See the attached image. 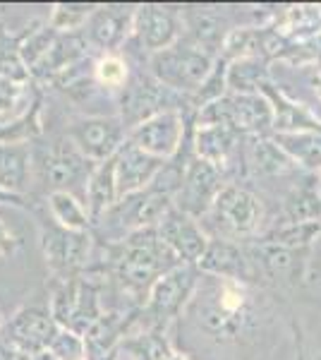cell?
<instances>
[{
  "label": "cell",
  "mask_w": 321,
  "mask_h": 360,
  "mask_svg": "<svg viewBox=\"0 0 321 360\" xmlns=\"http://www.w3.org/2000/svg\"><path fill=\"white\" fill-rule=\"evenodd\" d=\"M108 259L101 266V274L120 283L125 293L134 298H147L154 283L178 264V255L159 238L156 229H142L127 236L125 240L106 245Z\"/></svg>",
  "instance_id": "cell-1"
},
{
  "label": "cell",
  "mask_w": 321,
  "mask_h": 360,
  "mask_svg": "<svg viewBox=\"0 0 321 360\" xmlns=\"http://www.w3.org/2000/svg\"><path fill=\"white\" fill-rule=\"evenodd\" d=\"M32 168L51 193H70L84 202L86 183L96 164L86 159L77 144L65 135L44 147L32 149Z\"/></svg>",
  "instance_id": "cell-2"
},
{
  "label": "cell",
  "mask_w": 321,
  "mask_h": 360,
  "mask_svg": "<svg viewBox=\"0 0 321 360\" xmlns=\"http://www.w3.org/2000/svg\"><path fill=\"white\" fill-rule=\"evenodd\" d=\"M151 75L178 94L195 96L214 72V53L204 51L192 39H178L171 49L149 58Z\"/></svg>",
  "instance_id": "cell-3"
},
{
  "label": "cell",
  "mask_w": 321,
  "mask_h": 360,
  "mask_svg": "<svg viewBox=\"0 0 321 360\" xmlns=\"http://www.w3.org/2000/svg\"><path fill=\"white\" fill-rule=\"evenodd\" d=\"M86 269L79 276L60 278L51 295V315L60 327L84 336L103 317L101 310V281Z\"/></svg>",
  "instance_id": "cell-4"
},
{
  "label": "cell",
  "mask_w": 321,
  "mask_h": 360,
  "mask_svg": "<svg viewBox=\"0 0 321 360\" xmlns=\"http://www.w3.org/2000/svg\"><path fill=\"white\" fill-rule=\"evenodd\" d=\"M185 98H180L178 91L161 84L154 75H132L130 82L118 96V115L127 132L137 125L147 123L149 118L166 111H185Z\"/></svg>",
  "instance_id": "cell-5"
},
{
  "label": "cell",
  "mask_w": 321,
  "mask_h": 360,
  "mask_svg": "<svg viewBox=\"0 0 321 360\" xmlns=\"http://www.w3.org/2000/svg\"><path fill=\"white\" fill-rule=\"evenodd\" d=\"M276 123V111L261 94H225L199 108L197 125H228L240 132H264Z\"/></svg>",
  "instance_id": "cell-6"
},
{
  "label": "cell",
  "mask_w": 321,
  "mask_h": 360,
  "mask_svg": "<svg viewBox=\"0 0 321 360\" xmlns=\"http://www.w3.org/2000/svg\"><path fill=\"white\" fill-rule=\"evenodd\" d=\"M41 250L48 269L58 278L79 276L86 271L91 255V240L94 236L89 231H70L60 226L53 217L41 219Z\"/></svg>",
  "instance_id": "cell-7"
},
{
  "label": "cell",
  "mask_w": 321,
  "mask_h": 360,
  "mask_svg": "<svg viewBox=\"0 0 321 360\" xmlns=\"http://www.w3.org/2000/svg\"><path fill=\"white\" fill-rule=\"evenodd\" d=\"M197 274H199V266L185 262L171 269L168 274H163L149 291L147 303L142 305L137 322L147 324V329L163 332L168 319H173L183 310V305L188 303V298L195 291Z\"/></svg>",
  "instance_id": "cell-8"
},
{
  "label": "cell",
  "mask_w": 321,
  "mask_h": 360,
  "mask_svg": "<svg viewBox=\"0 0 321 360\" xmlns=\"http://www.w3.org/2000/svg\"><path fill=\"white\" fill-rule=\"evenodd\" d=\"M67 137L86 159L101 164L122 149L127 142V127L122 125L120 115H84L70 123Z\"/></svg>",
  "instance_id": "cell-9"
},
{
  "label": "cell",
  "mask_w": 321,
  "mask_h": 360,
  "mask_svg": "<svg viewBox=\"0 0 321 360\" xmlns=\"http://www.w3.org/2000/svg\"><path fill=\"white\" fill-rule=\"evenodd\" d=\"M58 329H60V324L51 315V307L29 305L22 307L10 322H5L0 341L13 348L15 353L34 356V353L48 351Z\"/></svg>",
  "instance_id": "cell-10"
},
{
  "label": "cell",
  "mask_w": 321,
  "mask_h": 360,
  "mask_svg": "<svg viewBox=\"0 0 321 360\" xmlns=\"http://www.w3.org/2000/svg\"><path fill=\"white\" fill-rule=\"evenodd\" d=\"M221 190H223L221 166L204 161L199 156H192L188 168H185L183 185H180L178 195L173 197V205L192 219H202L211 212Z\"/></svg>",
  "instance_id": "cell-11"
},
{
  "label": "cell",
  "mask_w": 321,
  "mask_h": 360,
  "mask_svg": "<svg viewBox=\"0 0 321 360\" xmlns=\"http://www.w3.org/2000/svg\"><path fill=\"white\" fill-rule=\"evenodd\" d=\"M185 125L188 120H185L183 111H166L127 132V142H132L134 147L156 156V159L171 161L185 144V132H188Z\"/></svg>",
  "instance_id": "cell-12"
},
{
  "label": "cell",
  "mask_w": 321,
  "mask_h": 360,
  "mask_svg": "<svg viewBox=\"0 0 321 360\" xmlns=\"http://www.w3.org/2000/svg\"><path fill=\"white\" fill-rule=\"evenodd\" d=\"M209 214L223 233L247 236L259 226L261 205L249 190L240 188V185H223Z\"/></svg>",
  "instance_id": "cell-13"
},
{
  "label": "cell",
  "mask_w": 321,
  "mask_h": 360,
  "mask_svg": "<svg viewBox=\"0 0 321 360\" xmlns=\"http://www.w3.org/2000/svg\"><path fill=\"white\" fill-rule=\"evenodd\" d=\"M180 25L183 20L178 10L166 8V5H139L134 13L132 34L147 53L156 56L178 41Z\"/></svg>",
  "instance_id": "cell-14"
},
{
  "label": "cell",
  "mask_w": 321,
  "mask_h": 360,
  "mask_svg": "<svg viewBox=\"0 0 321 360\" xmlns=\"http://www.w3.org/2000/svg\"><path fill=\"white\" fill-rule=\"evenodd\" d=\"M134 13H137V8H130V5H96L84 29H81L86 44L103 51L106 56L118 51L125 44L127 34L132 32Z\"/></svg>",
  "instance_id": "cell-15"
},
{
  "label": "cell",
  "mask_w": 321,
  "mask_h": 360,
  "mask_svg": "<svg viewBox=\"0 0 321 360\" xmlns=\"http://www.w3.org/2000/svg\"><path fill=\"white\" fill-rule=\"evenodd\" d=\"M156 231H159L161 240L166 243V245L178 255L180 262H185V264H197L209 248V240H207V236H204L202 226L197 224V219L180 212L175 205L166 212V217L161 219Z\"/></svg>",
  "instance_id": "cell-16"
},
{
  "label": "cell",
  "mask_w": 321,
  "mask_h": 360,
  "mask_svg": "<svg viewBox=\"0 0 321 360\" xmlns=\"http://www.w3.org/2000/svg\"><path fill=\"white\" fill-rule=\"evenodd\" d=\"M166 166L163 159H156L132 142H125L122 149L115 154V183H118V197L142 193V190L151 188V183Z\"/></svg>",
  "instance_id": "cell-17"
},
{
  "label": "cell",
  "mask_w": 321,
  "mask_h": 360,
  "mask_svg": "<svg viewBox=\"0 0 321 360\" xmlns=\"http://www.w3.org/2000/svg\"><path fill=\"white\" fill-rule=\"evenodd\" d=\"M197 266L204 274L218 276L223 281H244V278H249V259L244 257L240 248L228 243L225 238L209 240L207 252L197 262Z\"/></svg>",
  "instance_id": "cell-18"
},
{
  "label": "cell",
  "mask_w": 321,
  "mask_h": 360,
  "mask_svg": "<svg viewBox=\"0 0 321 360\" xmlns=\"http://www.w3.org/2000/svg\"><path fill=\"white\" fill-rule=\"evenodd\" d=\"M29 173H32V147L0 142V190L22 197L29 183Z\"/></svg>",
  "instance_id": "cell-19"
},
{
  "label": "cell",
  "mask_w": 321,
  "mask_h": 360,
  "mask_svg": "<svg viewBox=\"0 0 321 360\" xmlns=\"http://www.w3.org/2000/svg\"><path fill=\"white\" fill-rule=\"evenodd\" d=\"M118 200L120 197H118V183H115V156H113V159L96 164L89 183H86L84 205L89 209L91 224H96Z\"/></svg>",
  "instance_id": "cell-20"
},
{
  "label": "cell",
  "mask_w": 321,
  "mask_h": 360,
  "mask_svg": "<svg viewBox=\"0 0 321 360\" xmlns=\"http://www.w3.org/2000/svg\"><path fill=\"white\" fill-rule=\"evenodd\" d=\"M273 142L297 164L309 171L321 168V132L317 130H283L273 135Z\"/></svg>",
  "instance_id": "cell-21"
},
{
  "label": "cell",
  "mask_w": 321,
  "mask_h": 360,
  "mask_svg": "<svg viewBox=\"0 0 321 360\" xmlns=\"http://www.w3.org/2000/svg\"><path fill=\"white\" fill-rule=\"evenodd\" d=\"M237 132L228 125H197L195 132V152L199 159L211 161V164L221 166L228 159V154L235 149Z\"/></svg>",
  "instance_id": "cell-22"
},
{
  "label": "cell",
  "mask_w": 321,
  "mask_h": 360,
  "mask_svg": "<svg viewBox=\"0 0 321 360\" xmlns=\"http://www.w3.org/2000/svg\"><path fill=\"white\" fill-rule=\"evenodd\" d=\"M188 20V39H192L197 46H202L209 53H216L218 49H223L225 41V25L216 13H209V10L202 8H190V13L185 15Z\"/></svg>",
  "instance_id": "cell-23"
},
{
  "label": "cell",
  "mask_w": 321,
  "mask_h": 360,
  "mask_svg": "<svg viewBox=\"0 0 321 360\" xmlns=\"http://www.w3.org/2000/svg\"><path fill=\"white\" fill-rule=\"evenodd\" d=\"M285 214L290 224H309L321 221V197H319V180L307 178L297 183L285 197Z\"/></svg>",
  "instance_id": "cell-24"
},
{
  "label": "cell",
  "mask_w": 321,
  "mask_h": 360,
  "mask_svg": "<svg viewBox=\"0 0 321 360\" xmlns=\"http://www.w3.org/2000/svg\"><path fill=\"white\" fill-rule=\"evenodd\" d=\"M48 209L51 217L70 231H89L91 233V229H94L89 209L79 197L70 193H48Z\"/></svg>",
  "instance_id": "cell-25"
},
{
  "label": "cell",
  "mask_w": 321,
  "mask_h": 360,
  "mask_svg": "<svg viewBox=\"0 0 321 360\" xmlns=\"http://www.w3.org/2000/svg\"><path fill=\"white\" fill-rule=\"evenodd\" d=\"M249 161H252L254 171L261 176H281V173L293 171L295 161L278 147L273 139H252L249 147Z\"/></svg>",
  "instance_id": "cell-26"
},
{
  "label": "cell",
  "mask_w": 321,
  "mask_h": 360,
  "mask_svg": "<svg viewBox=\"0 0 321 360\" xmlns=\"http://www.w3.org/2000/svg\"><path fill=\"white\" fill-rule=\"evenodd\" d=\"M120 351L130 353L137 360H171L173 351L159 329H142L139 334H127L120 344Z\"/></svg>",
  "instance_id": "cell-27"
},
{
  "label": "cell",
  "mask_w": 321,
  "mask_h": 360,
  "mask_svg": "<svg viewBox=\"0 0 321 360\" xmlns=\"http://www.w3.org/2000/svg\"><path fill=\"white\" fill-rule=\"evenodd\" d=\"M228 86L232 94H259V86H264V68L256 58H242L228 68Z\"/></svg>",
  "instance_id": "cell-28"
},
{
  "label": "cell",
  "mask_w": 321,
  "mask_h": 360,
  "mask_svg": "<svg viewBox=\"0 0 321 360\" xmlns=\"http://www.w3.org/2000/svg\"><path fill=\"white\" fill-rule=\"evenodd\" d=\"M94 77L106 91H122L125 84L130 82V68H127V63L120 56L108 53L96 60Z\"/></svg>",
  "instance_id": "cell-29"
},
{
  "label": "cell",
  "mask_w": 321,
  "mask_h": 360,
  "mask_svg": "<svg viewBox=\"0 0 321 360\" xmlns=\"http://www.w3.org/2000/svg\"><path fill=\"white\" fill-rule=\"evenodd\" d=\"M96 5H81V3H58L51 15V27L58 34H70V32H81L86 25V20L94 13Z\"/></svg>",
  "instance_id": "cell-30"
},
{
  "label": "cell",
  "mask_w": 321,
  "mask_h": 360,
  "mask_svg": "<svg viewBox=\"0 0 321 360\" xmlns=\"http://www.w3.org/2000/svg\"><path fill=\"white\" fill-rule=\"evenodd\" d=\"M254 257L261 262L266 274H271L273 278L285 276L295 266V250L273 245V243H261L259 248H254Z\"/></svg>",
  "instance_id": "cell-31"
},
{
  "label": "cell",
  "mask_w": 321,
  "mask_h": 360,
  "mask_svg": "<svg viewBox=\"0 0 321 360\" xmlns=\"http://www.w3.org/2000/svg\"><path fill=\"white\" fill-rule=\"evenodd\" d=\"M321 233V221H309V224H288L285 229L271 231L261 243H273V245H283V248H302L307 243H312L314 238Z\"/></svg>",
  "instance_id": "cell-32"
},
{
  "label": "cell",
  "mask_w": 321,
  "mask_h": 360,
  "mask_svg": "<svg viewBox=\"0 0 321 360\" xmlns=\"http://www.w3.org/2000/svg\"><path fill=\"white\" fill-rule=\"evenodd\" d=\"M48 351L53 353L58 360H86V341L81 334L60 327Z\"/></svg>",
  "instance_id": "cell-33"
},
{
  "label": "cell",
  "mask_w": 321,
  "mask_h": 360,
  "mask_svg": "<svg viewBox=\"0 0 321 360\" xmlns=\"http://www.w3.org/2000/svg\"><path fill=\"white\" fill-rule=\"evenodd\" d=\"M20 245H22L20 236H15L13 231L5 229V226L0 224V257H8V255H13Z\"/></svg>",
  "instance_id": "cell-34"
},
{
  "label": "cell",
  "mask_w": 321,
  "mask_h": 360,
  "mask_svg": "<svg viewBox=\"0 0 321 360\" xmlns=\"http://www.w3.org/2000/svg\"><path fill=\"white\" fill-rule=\"evenodd\" d=\"M0 360H15V351L0 341Z\"/></svg>",
  "instance_id": "cell-35"
},
{
  "label": "cell",
  "mask_w": 321,
  "mask_h": 360,
  "mask_svg": "<svg viewBox=\"0 0 321 360\" xmlns=\"http://www.w3.org/2000/svg\"><path fill=\"white\" fill-rule=\"evenodd\" d=\"M118 360H137V358H132L130 353H125V351H120V348H118Z\"/></svg>",
  "instance_id": "cell-36"
},
{
  "label": "cell",
  "mask_w": 321,
  "mask_h": 360,
  "mask_svg": "<svg viewBox=\"0 0 321 360\" xmlns=\"http://www.w3.org/2000/svg\"><path fill=\"white\" fill-rule=\"evenodd\" d=\"M171 360H190L188 356H183V353H173V358Z\"/></svg>",
  "instance_id": "cell-37"
},
{
  "label": "cell",
  "mask_w": 321,
  "mask_h": 360,
  "mask_svg": "<svg viewBox=\"0 0 321 360\" xmlns=\"http://www.w3.org/2000/svg\"><path fill=\"white\" fill-rule=\"evenodd\" d=\"M3 327H5V322H3V317H0V336H3Z\"/></svg>",
  "instance_id": "cell-38"
},
{
  "label": "cell",
  "mask_w": 321,
  "mask_h": 360,
  "mask_svg": "<svg viewBox=\"0 0 321 360\" xmlns=\"http://www.w3.org/2000/svg\"><path fill=\"white\" fill-rule=\"evenodd\" d=\"M319 197H321V176H319Z\"/></svg>",
  "instance_id": "cell-39"
}]
</instances>
